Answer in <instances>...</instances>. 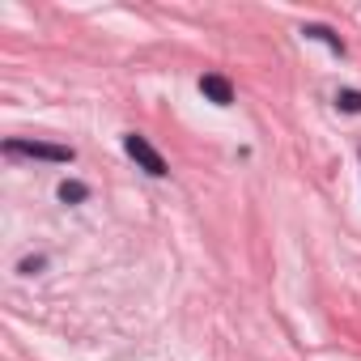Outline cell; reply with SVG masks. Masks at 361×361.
<instances>
[{
	"mask_svg": "<svg viewBox=\"0 0 361 361\" xmlns=\"http://www.w3.org/2000/svg\"><path fill=\"white\" fill-rule=\"evenodd\" d=\"M200 94H204L209 102H217V106H230V102H234V85H230V77H221V73H204V77H200Z\"/></svg>",
	"mask_w": 361,
	"mask_h": 361,
	"instance_id": "3",
	"label": "cell"
},
{
	"mask_svg": "<svg viewBox=\"0 0 361 361\" xmlns=\"http://www.w3.org/2000/svg\"><path fill=\"white\" fill-rule=\"evenodd\" d=\"M123 149H128V157H132L140 170H149L153 178H161V174H166V157H161V153H157L140 132H128V136H123Z\"/></svg>",
	"mask_w": 361,
	"mask_h": 361,
	"instance_id": "2",
	"label": "cell"
},
{
	"mask_svg": "<svg viewBox=\"0 0 361 361\" xmlns=\"http://www.w3.org/2000/svg\"><path fill=\"white\" fill-rule=\"evenodd\" d=\"M85 196H90V188L77 183V178H64V183H60V200H64V204H81Z\"/></svg>",
	"mask_w": 361,
	"mask_h": 361,
	"instance_id": "4",
	"label": "cell"
},
{
	"mask_svg": "<svg viewBox=\"0 0 361 361\" xmlns=\"http://www.w3.org/2000/svg\"><path fill=\"white\" fill-rule=\"evenodd\" d=\"M39 268H43V259H26V264H22V268H18V272H22V276H35V272H39Z\"/></svg>",
	"mask_w": 361,
	"mask_h": 361,
	"instance_id": "7",
	"label": "cell"
},
{
	"mask_svg": "<svg viewBox=\"0 0 361 361\" xmlns=\"http://www.w3.org/2000/svg\"><path fill=\"white\" fill-rule=\"evenodd\" d=\"M9 157H35V161H73L77 153L68 145H47V140H5Z\"/></svg>",
	"mask_w": 361,
	"mask_h": 361,
	"instance_id": "1",
	"label": "cell"
},
{
	"mask_svg": "<svg viewBox=\"0 0 361 361\" xmlns=\"http://www.w3.org/2000/svg\"><path fill=\"white\" fill-rule=\"evenodd\" d=\"M336 106L348 111V115H361V90H340L336 94Z\"/></svg>",
	"mask_w": 361,
	"mask_h": 361,
	"instance_id": "6",
	"label": "cell"
},
{
	"mask_svg": "<svg viewBox=\"0 0 361 361\" xmlns=\"http://www.w3.org/2000/svg\"><path fill=\"white\" fill-rule=\"evenodd\" d=\"M302 35H306V39H319V43H327V47H331L336 56H344V43H340V39H336V35H331L327 26H306Z\"/></svg>",
	"mask_w": 361,
	"mask_h": 361,
	"instance_id": "5",
	"label": "cell"
}]
</instances>
